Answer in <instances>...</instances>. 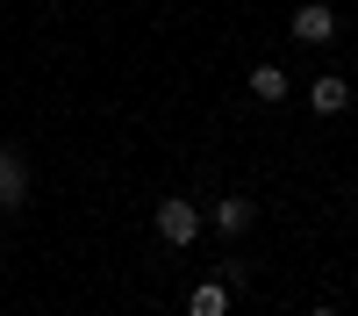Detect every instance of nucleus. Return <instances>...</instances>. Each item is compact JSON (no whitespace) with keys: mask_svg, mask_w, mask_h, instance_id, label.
<instances>
[{"mask_svg":"<svg viewBox=\"0 0 358 316\" xmlns=\"http://www.w3.org/2000/svg\"><path fill=\"white\" fill-rule=\"evenodd\" d=\"M158 238H165V245H194V238H201L194 201H179V194H172V201H158Z\"/></svg>","mask_w":358,"mask_h":316,"instance_id":"1","label":"nucleus"},{"mask_svg":"<svg viewBox=\"0 0 358 316\" xmlns=\"http://www.w3.org/2000/svg\"><path fill=\"white\" fill-rule=\"evenodd\" d=\"M294 36H301V43H330L337 36V15L322 8V0H308V8H294Z\"/></svg>","mask_w":358,"mask_h":316,"instance_id":"2","label":"nucleus"},{"mask_svg":"<svg viewBox=\"0 0 358 316\" xmlns=\"http://www.w3.org/2000/svg\"><path fill=\"white\" fill-rule=\"evenodd\" d=\"M22 194H29V172L15 151H0V209H22Z\"/></svg>","mask_w":358,"mask_h":316,"instance_id":"3","label":"nucleus"},{"mask_svg":"<svg viewBox=\"0 0 358 316\" xmlns=\"http://www.w3.org/2000/svg\"><path fill=\"white\" fill-rule=\"evenodd\" d=\"M215 230H222V238H244V230H251V201L244 194H222L215 201Z\"/></svg>","mask_w":358,"mask_h":316,"instance_id":"4","label":"nucleus"},{"mask_svg":"<svg viewBox=\"0 0 358 316\" xmlns=\"http://www.w3.org/2000/svg\"><path fill=\"white\" fill-rule=\"evenodd\" d=\"M187 316H229V287L222 280H201L194 295H187Z\"/></svg>","mask_w":358,"mask_h":316,"instance_id":"5","label":"nucleus"},{"mask_svg":"<svg viewBox=\"0 0 358 316\" xmlns=\"http://www.w3.org/2000/svg\"><path fill=\"white\" fill-rule=\"evenodd\" d=\"M308 101H315V115H337V108H344V101H351V86H344V79H337V72H322V79H315V86H308Z\"/></svg>","mask_w":358,"mask_h":316,"instance_id":"6","label":"nucleus"},{"mask_svg":"<svg viewBox=\"0 0 358 316\" xmlns=\"http://www.w3.org/2000/svg\"><path fill=\"white\" fill-rule=\"evenodd\" d=\"M251 94H258V101H280V94H287V72H280V65H258V72H251Z\"/></svg>","mask_w":358,"mask_h":316,"instance_id":"7","label":"nucleus"},{"mask_svg":"<svg viewBox=\"0 0 358 316\" xmlns=\"http://www.w3.org/2000/svg\"><path fill=\"white\" fill-rule=\"evenodd\" d=\"M308 316H337V309H308Z\"/></svg>","mask_w":358,"mask_h":316,"instance_id":"8","label":"nucleus"}]
</instances>
